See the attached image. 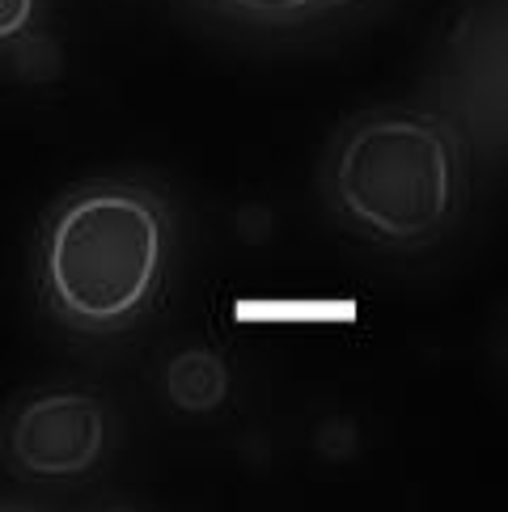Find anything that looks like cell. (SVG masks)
<instances>
[{
    "mask_svg": "<svg viewBox=\"0 0 508 512\" xmlns=\"http://www.w3.org/2000/svg\"><path fill=\"white\" fill-rule=\"evenodd\" d=\"M39 22V0H0V47H17Z\"/></svg>",
    "mask_w": 508,
    "mask_h": 512,
    "instance_id": "obj_7",
    "label": "cell"
},
{
    "mask_svg": "<svg viewBox=\"0 0 508 512\" xmlns=\"http://www.w3.org/2000/svg\"><path fill=\"white\" fill-rule=\"evenodd\" d=\"M508 9L504 0H470L449 22L437 47L432 94L453 119L470 153H504V89H508Z\"/></svg>",
    "mask_w": 508,
    "mask_h": 512,
    "instance_id": "obj_4",
    "label": "cell"
},
{
    "mask_svg": "<svg viewBox=\"0 0 508 512\" xmlns=\"http://www.w3.org/2000/svg\"><path fill=\"white\" fill-rule=\"evenodd\" d=\"M174 199L149 178L111 174L64 191L34 242L43 314L77 339H119L144 326L170 288Z\"/></svg>",
    "mask_w": 508,
    "mask_h": 512,
    "instance_id": "obj_1",
    "label": "cell"
},
{
    "mask_svg": "<svg viewBox=\"0 0 508 512\" xmlns=\"http://www.w3.org/2000/svg\"><path fill=\"white\" fill-rule=\"evenodd\" d=\"M365 0H187L204 22L242 34H301L348 17Z\"/></svg>",
    "mask_w": 508,
    "mask_h": 512,
    "instance_id": "obj_5",
    "label": "cell"
},
{
    "mask_svg": "<svg viewBox=\"0 0 508 512\" xmlns=\"http://www.w3.org/2000/svg\"><path fill=\"white\" fill-rule=\"evenodd\" d=\"M111 453V407L89 386H34L0 419V462L17 483L68 487L98 474Z\"/></svg>",
    "mask_w": 508,
    "mask_h": 512,
    "instance_id": "obj_3",
    "label": "cell"
},
{
    "mask_svg": "<svg viewBox=\"0 0 508 512\" xmlns=\"http://www.w3.org/2000/svg\"><path fill=\"white\" fill-rule=\"evenodd\" d=\"M470 144L437 106H369L326 144L318 191L331 221L369 246L420 254L470 204Z\"/></svg>",
    "mask_w": 508,
    "mask_h": 512,
    "instance_id": "obj_2",
    "label": "cell"
},
{
    "mask_svg": "<svg viewBox=\"0 0 508 512\" xmlns=\"http://www.w3.org/2000/svg\"><path fill=\"white\" fill-rule=\"evenodd\" d=\"M229 364L212 347H178L161 369V394L178 415H216L229 402Z\"/></svg>",
    "mask_w": 508,
    "mask_h": 512,
    "instance_id": "obj_6",
    "label": "cell"
}]
</instances>
